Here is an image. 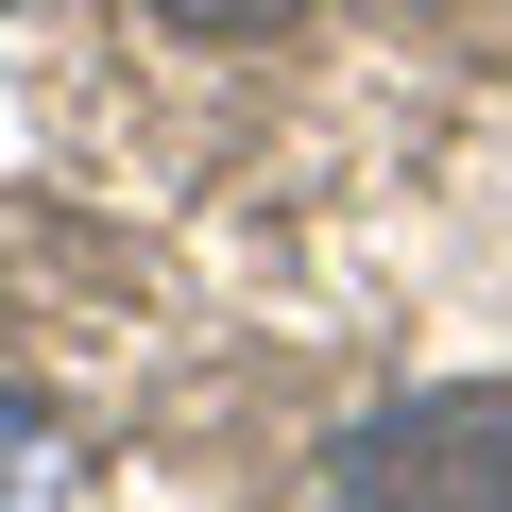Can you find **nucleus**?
<instances>
[{"instance_id": "f257e3e1", "label": "nucleus", "mask_w": 512, "mask_h": 512, "mask_svg": "<svg viewBox=\"0 0 512 512\" xmlns=\"http://www.w3.org/2000/svg\"><path fill=\"white\" fill-rule=\"evenodd\" d=\"M325 495H376V512H512V393H410L376 427H342Z\"/></svg>"}, {"instance_id": "f03ea898", "label": "nucleus", "mask_w": 512, "mask_h": 512, "mask_svg": "<svg viewBox=\"0 0 512 512\" xmlns=\"http://www.w3.org/2000/svg\"><path fill=\"white\" fill-rule=\"evenodd\" d=\"M171 18H188V35H291L308 0H171Z\"/></svg>"}]
</instances>
